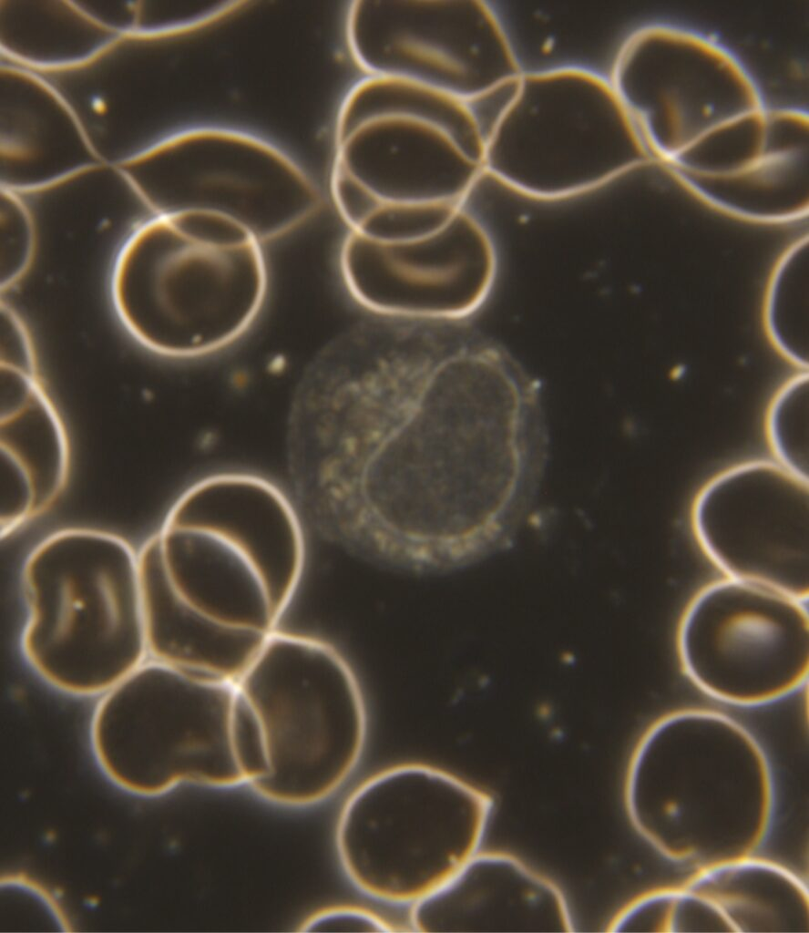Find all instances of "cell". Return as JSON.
<instances>
[{
    "instance_id": "17",
    "label": "cell",
    "mask_w": 809,
    "mask_h": 933,
    "mask_svg": "<svg viewBox=\"0 0 809 933\" xmlns=\"http://www.w3.org/2000/svg\"><path fill=\"white\" fill-rule=\"evenodd\" d=\"M1 447L29 472L41 511L48 507L67 483L69 446L61 417L44 388L21 412L1 420Z\"/></svg>"
},
{
    "instance_id": "15",
    "label": "cell",
    "mask_w": 809,
    "mask_h": 933,
    "mask_svg": "<svg viewBox=\"0 0 809 933\" xmlns=\"http://www.w3.org/2000/svg\"><path fill=\"white\" fill-rule=\"evenodd\" d=\"M332 167L382 201L464 203L483 164L436 123L380 115L334 131Z\"/></svg>"
},
{
    "instance_id": "19",
    "label": "cell",
    "mask_w": 809,
    "mask_h": 933,
    "mask_svg": "<svg viewBox=\"0 0 809 933\" xmlns=\"http://www.w3.org/2000/svg\"><path fill=\"white\" fill-rule=\"evenodd\" d=\"M808 373L799 371L777 388L764 417L772 460L804 481H808Z\"/></svg>"
},
{
    "instance_id": "9",
    "label": "cell",
    "mask_w": 809,
    "mask_h": 933,
    "mask_svg": "<svg viewBox=\"0 0 809 933\" xmlns=\"http://www.w3.org/2000/svg\"><path fill=\"white\" fill-rule=\"evenodd\" d=\"M806 601L724 577L701 588L679 623L683 672L702 692L739 707L783 700L808 680Z\"/></svg>"
},
{
    "instance_id": "7",
    "label": "cell",
    "mask_w": 809,
    "mask_h": 933,
    "mask_svg": "<svg viewBox=\"0 0 809 933\" xmlns=\"http://www.w3.org/2000/svg\"><path fill=\"white\" fill-rule=\"evenodd\" d=\"M608 75H521L489 135L483 169L518 196L568 200L650 159Z\"/></svg>"
},
{
    "instance_id": "20",
    "label": "cell",
    "mask_w": 809,
    "mask_h": 933,
    "mask_svg": "<svg viewBox=\"0 0 809 933\" xmlns=\"http://www.w3.org/2000/svg\"><path fill=\"white\" fill-rule=\"evenodd\" d=\"M463 203L450 201H381L356 229L370 240L403 243L429 236L442 229Z\"/></svg>"
},
{
    "instance_id": "2",
    "label": "cell",
    "mask_w": 809,
    "mask_h": 933,
    "mask_svg": "<svg viewBox=\"0 0 809 933\" xmlns=\"http://www.w3.org/2000/svg\"><path fill=\"white\" fill-rule=\"evenodd\" d=\"M262 241L245 225L207 210L151 213L119 244L108 291L121 326L143 348L170 358L230 345L263 305Z\"/></svg>"
},
{
    "instance_id": "23",
    "label": "cell",
    "mask_w": 809,
    "mask_h": 933,
    "mask_svg": "<svg viewBox=\"0 0 809 933\" xmlns=\"http://www.w3.org/2000/svg\"><path fill=\"white\" fill-rule=\"evenodd\" d=\"M401 926L375 908L359 903L341 902L321 907L299 925L302 932H396Z\"/></svg>"
},
{
    "instance_id": "1",
    "label": "cell",
    "mask_w": 809,
    "mask_h": 933,
    "mask_svg": "<svg viewBox=\"0 0 809 933\" xmlns=\"http://www.w3.org/2000/svg\"><path fill=\"white\" fill-rule=\"evenodd\" d=\"M292 415L297 491L315 528L414 568L510 546L547 466L538 382L445 323L354 331L312 365Z\"/></svg>"
},
{
    "instance_id": "22",
    "label": "cell",
    "mask_w": 809,
    "mask_h": 933,
    "mask_svg": "<svg viewBox=\"0 0 809 933\" xmlns=\"http://www.w3.org/2000/svg\"><path fill=\"white\" fill-rule=\"evenodd\" d=\"M1 533L6 536L41 511L35 483L25 466L1 447Z\"/></svg>"
},
{
    "instance_id": "8",
    "label": "cell",
    "mask_w": 809,
    "mask_h": 933,
    "mask_svg": "<svg viewBox=\"0 0 809 933\" xmlns=\"http://www.w3.org/2000/svg\"><path fill=\"white\" fill-rule=\"evenodd\" d=\"M143 606L169 638L204 645L230 629L271 633L280 620L253 556L251 538L232 513L207 505L182 521L164 518L138 550Z\"/></svg>"
},
{
    "instance_id": "6",
    "label": "cell",
    "mask_w": 809,
    "mask_h": 933,
    "mask_svg": "<svg viewBox=\"0 0 809 933\" xmlns=\"http://www.w3.org/2000/svg\"><path fill=\"white\" fill-rule=\"evenodd\" d=\"M235 688L146 660L94 708L89 743L101 774L139 798L248 786L233 735Z\"/></svg>"
},
{
    "instance_id": "10",
    "label": "cell",
    "mask_w": 809,
    "mask_h": 933,
    "mask_svg": "<svg viewBox=\"0 0 809 933\" xmlns=\"http://www.w3.org/2000/svg\"><path fill=\"white\" fill-rule=\"evenodd\" d=\"M608 77L650 157L668 164L712 128L765 105L734 52L669 22L630 29Z\"/></svg>"
},
{
    "instance_id": "18",
    "label": "cell",
    "mask_w": 809,
    "mask_h": 933,
    "mask_svg": "<svg viewBox=\"0 0 809 933\" xmlns=\"http://www.w3.org/2000/svg\"><path fill=\"white\" fill-rule=\"evenodd\" d=\"M802 238L786 249L769 277L763 300V325L772 345L785 360L806 371L807 279L805 248Z\"/></svg>"
},
{
    "instance_id": "13",
    "label": "cell",
    "mask_w": 809,
    "mask_h": 933,
    "mask_svg": "<svg viewBox=\"0 0 809 933\" xmlns=\"http://www.w3.org/2000/svg\"><path fill=\"white\" fill-rule=\"evenodd\" d=\"M808 481L772 459L733 464L696 493L693 537L724 577L807 601Z\"/></svg>"
},
{
    "instance_id": "16",
    "label": "cell",
    "mask_w": 809,
    "mask_h": 933,
    "mask_svg": "<svg viewBox=\"0 0 809 933\" xmlns=\"http://www.w3.org/2000/svg\"><path fill=\"white\" fill-rule=\"evenodd\" d=\"M410 930L574 932L561 888L512 853L480 849L449 879L409 907Z\"/></svg>"
},
{
    "instance_id": "14",
    "label": "cell",
    "mask_w": 809,
    "mask_h": 933,
    "mask_svg": "<svg viewBox=\"0 0 809 933\" xmlns=\"http://www.w3.org/2000/svg\"><path fill=\"white\" fill-rule=\"evenodd\" d=\"M199 128L204 154L182 178L153 194L158 210L217 211L264 242L300 227L323 208L317 183L276 146L233 128Z\"/></svg>"
},
{
    "instance_id": "21",
    "label": "cell",
    "mask_w": 809,
    "mask_h": 933,
    "mask_svg": "<svg viewBox=\"0 0 809 933\" xmlns=\"http://www.w3.org/2000/svg\"><path fill=\"white\" fill-rule=\"evenodd\" d=\"M2 288L12 285L26 272L35 251V228L26 207L15 192L5 190L2 213Z\"/></svg>"
},
{
    "instance_id": "3",
    "label": "cell",
    "mask_w": 809,
    "mask_h": 933,
    "mask_svg": "<svg viewBox=\"0 0 809 933\" xmlns=\"http://www.w3.org/2000/svg\"><path fill=\"white\" fill-rule=\"evenodd\" d=\"M22 655L53 689L102 696L148 657L138 550L90 528L56 530L20 573Z\"/></svg>"
},
{
    "instance_id": "12",
    "label": "cell",
    "mask_w": 809,
    "mask_h": 933,
    "mask_svg": "<svg viewBox=\"0 0 809 933\" xmlns=\"http://www.w3.org/2000/svg\"><path fill=\"white\" fill-rule=\"evenodd\" d=\"M338 262L361 308L414 322L464 323L486 302L498 270L486 222L465 204L442 229L413 241L384 243L347 231Z\"/></svg>"
},
{
    "instance_id": "5",
    "label": "cell",
    "mask_w": 809,
    "mask_h": 933,
    "mask_svg": "<svg viewBox=\"0 0 809 933\" xmlns=\"http://www.w3.org/2000/svg\"><path fill=\"white\" fill-rule=\"evenodd\" d=\"M236 687L259 722L268 771L250 788L281 807L334 796L359 767L368 718L344 657L319 638L274 630Z\"/></svg>"
},
{
    "instance_id": "4",
    "label": "cell",
    "mask_w": 809,
    "mask_h": 933,
    "mask_svg": "<svg viewBox=\"0 0 809 933\" xmlns=\"http://www.w3.org/2000/svg\"><path fill=\"white\" fill-rule=\"evenodd\" d=\"M494 809L488 792L447 769L392 764L364 778L342 803L337 861L367 898L410 907L482 849Z\"/></svg>"
},
{
    "instance_id": "11",
    "label": "cell",
    "mask_w": 809,
    "mask_h": 933,
    "mask_svg": "<svg viewBox=\"0 0 809 933\" xmlns=\"http://www.w3.org/2000/svg\"><path fill=\"white\" fill-rule=\"evenodd\" d=\"M343 31L363 74L413 80L464 100L521 76L491 1H352Z\"/></svg>"
}]
</instances>
